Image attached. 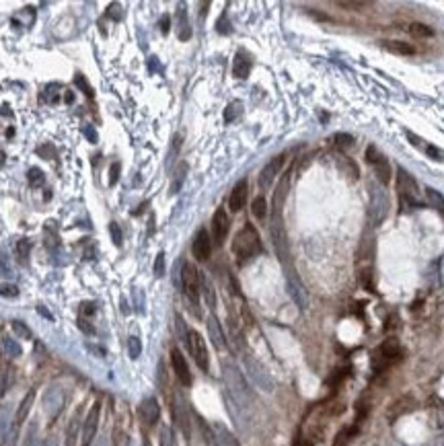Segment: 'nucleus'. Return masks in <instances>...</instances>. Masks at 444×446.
Returning <instances> with one entry per match:
<instances>
[{"instance_id": "nucleus-1", "label": "nucleus", "mask_w": 444, "mask_h": 446, "mask_svg": "<svg viewBox=\"0 0 444 446\" xmlns=\"http://www.w3.org/2000/svg\"><path fill=\"white\" fill-rule=\"evenodd\" d=\"M233 253L241 265L251 261L255 255L261 253V239H259V233L255 231L253 225H245L237 233V237L233 241Z\"/></svg>"}, {"instance_id": "nucleus-2", "label": "nucleus", "mask_w": 444, "mask_h": 446, "mask_svg": "<svg viewBox=\"0 0 444 446\" xmlns=\"http://www.w3.org/2000/svg\"><path fill=\"white\" fill-rule=\"evenodd\" d=\"M181 284H183V292H185L187 300H189L193 306H197L199 294H202V278H199V272L195 270L193 263H185V265H183Z\"/></svg>"}, {"instance_id": "nucleus-3", "label": "nucleus", "mask_w": 444, "mask_h": 446, "mask_svg": "<svg viewBox=\"0 0 444 446\" xmlns=\"http://www.w3.org/2000/svg\"><path fill=\"white\" fill-rule=\"evenodd\" d=\"M185 342H187V348H189V354L193 356V360H195V364L202 368L204 372L210 368V356H208V348H206V340L199 336V331H195V329H189L187 331V338H185Z\"/></svg>"}, {"instance_id": "nucleus-4", "label": "nucleus", "mask_w": 444, "mask_h": 446, "mask_svg": "<svg viewBox=\"0 0 444 446\" xmlns=\"http://www.w3.org/2000/svg\"><path fill=\"white\" fill-rule=\"evenodd\" d=\"M397 189H399V193H401L403 202H407L411 206H421L417 181L405 169H397Z\"/></svg>"}, {"instance_id": "nucleus-5", "label": "nucleus", "mask_w": 444, "mask_h": 446, "mask_svg": "<svg viewBox=\"0 0 444 446\" xmlns=\"http://www.w3.org/2000/svg\"><path fill=\"white\" fill-rule=\"evenodd\" d=\"M401 356H403V352H401V348H399V344L395 340H387L379 350L374 352V368L385 370V368L397 364L399 360H401Z\"/></svg>"}, {"instance_id": "nucleus-6", "label": "nucleus", "mask_w": 444, "mask_h": 446, "mask_svg": "<svg viewBox=\"0 0 444 446\" xmlns=\"http://www.w3.org/2000/svg\"><path fill=\"white\" fill-rule=\"evenodd\" d=\"M229 231H231V218H229L225 208H218L214 212V216H212V237H214L216 245L225 243Z\"/></svg>"}, {"instance_id": "nucleus-7", "label": "nucleus", "mask_w": 444, "mask_h": 446, "mask_svg": "<svg viewBox=\"0 0 444 446\" xmlns=\"http://www.w3.org/2000/svg\"><path fill=\"white\" fill-rule=\"evenodd\" d=\"M99 413H101L99 403H95L91 407V411L86 413L84 426H82V446H91L93 444V440L97 436V428H99Z\"/></svg>"}, {"instance_id": "nucleus-8", "label": "nucleus", "mask_w": 444, "mask_h": 446, "mask_svg": "<svg viewBox=\"0 0 444 446\" xmlns=\"http://www.w3.org/2000/svg\"><path fill=\"white\" fill-rule=\"evenodd\" d=\"M284 163H286V157H284V154H278V157H274L268 165L261 169V173H259V185H261L263 189H268V187L272 185V181L276 179V175L282 171Z\"/></svg>"}, {"instance_id": "nucleus-9", "label": "nucleus", "mask_w": 444, "mask_h": 446, "mask_svg": "<svg viewBox=\"0 0 444 446\" xmlns=\"http://www.w3.org/2000/svg\"><path fill=\"white\" fill-rule=\"evenodd\" d=\"M171 364H173V370H175V376L183 387H189L191 385V372H189V366L183 358V354L179 350H173L171 352Z\"/></svg>"}, {"instance_id": "nucleus-10", "label": "nucleus", "mask_w": 444, "mask_h": 446, "mask_svg": "<svg viewBox=\"0 0 444 446\" xmlns=\"http://www.w3.org/2000/svg\"><path fill=\"white\" fill-rule=\"evenodd\" d=\"M191 251H193V257L197 261H206L212 253V241H210V235L208 231H197L195 239H193V245H191Z\"/></svg>"}, {"instance_id": "nucleus-11", "label": "nucleus", "mask_w": 444, "mask_h": 446, "mask_svg": "<svg viewBox=\"0 0 444 446\" xmlns=\"http://www.w3.org/2000/svg\"><path fill=\"white\" fill-rule=\"evenodd\" d=\"M140 417L144 423H148V426H152V423H157L159 417H161V407L157 403V399L154 397H148L144 399L140 403Z\"/></svg>"}, {"instance_id": "nucleus-12", "label": "nucleus", "mask_w": 444, "mask_h": 446, "mask_svg": "<svg viewBox=\"0 0 444 446\" xmlns=\"http://www.w3.org/2000/svg\"><path fill=\"white\" fill-rule=\"evenodd\" d=\"M43 407L50 411L52 417H56V415L62 411V407H64V391L58 389V387L50 389L48 395L43 397Z\"/></svg>"}, {"instance_id": "nucleus-13", "label": "nucleus", "mask_w": 444, "mask_h": 446, "mask_svg": "<svg viewBox=\"0 0 444 446\" xmlns=\"http://www.w3.org/2000/svg\"><path fill=\"white\" fill-rule=\"evenodd\" d=\"M245 202H247V181L243 179V181H239V183L233 187V191H231L229 208H231L233 212H239V210L245 208Z\"/></svg>"}, {"instance_id": "nucleus-14", "label": "nucleus", "mask_w": 444, "mask_h": 446, "mask_svg": "<svg viewBox=\"0 0 444 446\" xmlns=\"http://www.w3.org/2000/svg\"><path fill=\"white\" fill-rule=\"evenodd\" d=\"M368 214H370V218L374 222H381L385 218V214H387V197H385L383 191L379 193V189H372V202H370V212Z\"/></svg>"}, {"instance_id": "nucleus-15", "label": "nucleus", "mask_w": 444, "mask_h": 446, "mask_svg": "<svg viewBox=\"0 0 444 446\" xmlns=\"http://www.w3.org/2000/svg\"><path fill=\"white\" fill-rule=\"evenodd\" d=\"M251 72V60L245 52H239L235 56V62H233V74L237 78H247Z\"/></svg>"}, {"instance_id": "nucleus-16", "label": "nucleus", "mask_w": 444, "mask_h": 446, "mask_svg": "<svg viewBox=\"0 0 444 446\" xmlns=\"http://www.w3.org/2000/svg\"><path fill=\"white\" fill-rule=\"evenodd\" d=\"M33 401H35V391H29V393L23 397V401H21L19 409H17V415H15V426H17V428L27 419V415H29V411H31V407H33Z\"/></svg>"}, {"instance_id": "nucleus-17", "label": "nucleus", "mask_w": 444, "mask_h": 446, "mask_svg": "<svg viewBox=\"0 0 444 446\" xmlns=\"http://www.w3.org/2000/svg\"><path fill=\"white\" fill-rule=\"evenodd\" d=\"M208 333H210V340H212V344L218 348V350H222L225 348V333H222V329H220V323H218V319L212 315L210 319H208Z\"/></svg>"}, {"instance_id": "nucleus-18", "label": "nucleus", "mask_w": 444, "mask_h": 446, "mask_svg": "<svg viewBox=\"0 0 444 446\" xmlns=\"http://www.w3.org/2000/svg\"><path fill=\"white\" fill-rule=\"evenodd\" d=\"M411 409H413V401H411L409 397H403V399L395 401V403L391 405V409H389V419H395V417L403 415V413H407V411H411Z\"/></svg>"}, {"instance_id": "nucleus-19", "label": "nucleus", "mask_w": 444, "mask_h": 446, "mask_svg": "<svg viewBox=\"0 0 444 446\" xmlns=\"http://www.w3.org/2000/svg\"><path fill=\"white\" fill-rule=\"evenodd\" d=\"M383 46L393 54H401V56H413L415 54V48L409 46V43H405V41H383Z\"/></svg>"}, {"instance_id": "nucleus-20", "label": "nucleus", "mask_w": 444, "mask_h": 446, "mask_svg": "<svg viewBox=\"0 0 444 446\" xmlns=\"http://www.w3.org/2000/svg\"><path fill=\"white\" fill-rule=\"evenodd\" d=\"M374 171H376V177H379V181L383 185H387L391 181V165H389V161L385 157H381L379 161L374 163Z\"/></svg>"}, {"instance_id": "nucleus-21", "label": "nucleus", "mask_w": 444, "mask_h": 446, "mask_svg": "<svg viewBox=\"0 0 444 446\" xmlns=\"http://www.w3.org/2000/svg\"><path fill=\"white\" fill-rule=\"evenodd\" d=\"M407 31H409L413 37H417V39H426V37H432V35H434L432 27H428L426 23H411V25H407Z\"/></svg>"}, {"instance_id": "nucleus-22", "label": "nucleus", "mask_w": 444, "mask_h": 446, "mask_svg": "<svg viewBox=\"0 0 444 446\" xmlns=\"http://www.w3.org/2000/svg\"><path fill=\"white\" fill-rule=\"evenodd\" d=\"M11 378H13L11 366H9V364H0V399H3L5 393L9 391V387H11Z\"/></svg>"}, {"instance_id": "nucleus-23", "label": "nucleus", "mask_w": 444, "mask_h": 446, "mask_svg": "<svg viewBox=\"0 0 444 446\" xmlns=\"http://www.w3.org/2000/svg\"><path fill=\"white\" fill-rule=\"evenodd\" d=\"M358 432V421L354 423L352 428H344L338 436H336V440H333V446H348V442L352 440V436Z\"/></svg>"}, {"instance_id": "nucleus-24", "label": "nucleus", "mask_w": 444, "mask_h": 446, "mask_svg": "<svg viewBox=\"0 0 444 446\" xmlns=\"http://www.w3.org/2000/svg\"><path fill=\"white\" fill-rule=\"evenodd\" d=\"M426 197H428V202H430L434 208H438V210L444 214V195H442L440 191H436L434 187H426Z\"/></svg>"}, {"instance_id": "nucleus-25", "label": "nucleus", "mask_w": 444, "mask_h": 446, "mask_svg": "<svg viewBox=\"0 0 444 446\" xmlns=\"http://www.w3.org/2000/svg\"><path fill=\"white\" fill-rule=\"evenodd\" d=\"M251 212H253V216L255 218H265V214H268V202H265V197L263 195H259V197H255L253 199V204H251Z\"/></svg>"}, {"instance_id": "nucleus-26", "label": "nucleus", "mask_w": 444, "mask_h": 446, "mask_svg": "<svg viewBox=\"0 0 444 446\" xmlns=\"http://www.w3.org/2000/svg\"><path fill=\"white\" fill-rule=\"evenodd\" d=\"M333 142H336L338 148L348 150V148L354 146V136H352V134H344V132H340V134H336V136H333Z\"/></svg>"}, {"instance_id": "nucleus-27", "label": "nucleus", "mask_w": 444, "mask_h": 446, "mask_svg": "<svg viewBox=\"0 0 444 446\" xmlns=\"http://www.w3.org/2000/svg\"><path fill=\"white\" fill-rule=\"evenodd\" d=\"M27 179H29V185H31V187H39L43 181H46V175H43V171H41V169L31 167V169H29V173H27Z\"/></svg>"}, {"instance_id": "nucleus-28", "label": "nucleus", "mask_w": 444, "mask_h": 446, "mask_svg": "<svg viewBox=\"0 0 444 446\" xmlns=\"http://www.w3.org/2000/svg\"><path fill=\"white\" fill-rule=\"evenodd\" d=\"M3 350H5L7 356H11V358H17V356H21V346H19L15 340H11V338H7V340L3 342Z\"/></svg>"}, {"instance_id": "nucleus-29", "label": "nucleus", "mask_w": 444, "mask_h": 446, "mask_svg": "<svg viewBox=\"0 0 444 446\" xmlns=\"http://www.w3.org/2000/svg\"><path fill=\"white\" fill-rule=\"evenodd\" d=\"M29 251H31V245H29V241H27V239H21V241L17 243V255H19V259L23 261V263L27 261Z\"/></svg>"}, {"instance_id": "nucleus-30", "label": "nucleus", "mask_w": 444, "mask_h": 446, "mask_svg": "<svg viewBox=\"0 0 444 446\" xmlns=\"http://www.w3.org/2000/svg\"><path fill=\"white\" fill-rule=\"evenodd\" d=\"M128 352H130V358H132V360H136L138 356H140L142 344H140L138 338H130V340H128Z\"/></svg>"}, {"instance_id": "nucleus-31", "label": "nucleus", "mask_w": 444, "mask_h": 446, "mask_svg": "<svg viewBox=\"0 0 444 446\" xmlns=\"http://www.w3.org/2000/svg\"><path fill=\"white\" fill-rule=\"evenodd\" d=\"M338 7L342 9H350V11H362L368 7V3H362V0H340Z\"/></svg>"}, {"instance_id": "nucleus-32", "label": "nucleus", "mask_w": 444, "mask_h": 446, "mask_svg": "<svg viewBox=\"0 0 444 446\" xmlns=\"http://www.w3.org/2000/svg\"><path fill=\"white\" fill-rule=\"evenodd\" d=\"M109 235H111V241H114V245L116 247H122V229H120V225L118 222H111L109 225Z\"/></svg>"}, {"instance_id": "nucleus-33", "label": "nucleus", "mask_w": 444, "mask_h": 446, "mask_svg": "<svg viewBox=\"0 0 444 446\" xmlns=\"http://www.w3.org/2000/svg\"><path fill=\"white\" fill-rule=\"evenodd\" d=\"M239 111H241V103L239 101H233V103H229V107H227V111H225V122L227 124H231L237 116H239Z\"/></svg>"}, {"instance_id": "nucleus-34", "label": "nucleus", "mask_w": 444, "mask_h": 446, "mask_svg": "<svg viewBox=\"0 0 444 446\" xmlns=\"http://www.w3.org/2000/svg\"><path fill=\"white\" fill-rule=\"evenodd\" d=\"M0 296L15 298V296H19V288L15 284H0Z\"/></svg>"}, {"instance_id": "nucleus-35", "label": "nucleus", "mask_w": 444, "mask_h": 446, "mask_svg": "<svg viewBox=\"0 0 444 446\" xmlns=\"http://www.w3.org/2000/svg\"><path fill=\"white\" fill-rule=\"evenodd\" d=\"M120 173H122V165L120 163H114L109 169V185H116L120 181Z\"/></svg>"}, {"instance_id": "nucleus-36", "label": "nucleus", "mask_w": 444, "mask_h": 446, "mask_svg": "<svg viewBox=\"0 0 444 446\" xmlns=\"http://www.w3.org/2000/svg\"><path fill=\"white\" fill-rule=\"evenodd\" d=\"M7 432H9V411H7V407H3L0 409V438Z\"/></svg>"}, {"instance_id": "nucleus-37", "label": "nucleus", "mask_w": 444, "mask_h": 446, "mask_svg": "<svg viewBox=\"0 0 444 446\" xmlns=\"http://www.w3.org/2000/svg\"><path fill=\"white\" fill-rule=\"evenodd\" d=\"M58 91H60V86H58V84H50V86L46 88V101H50V103H58V99H60Z\"/></svg>"}, {"instance_id": "nucleus-38", "label": "nucleus", "mask_w": 444, "mask_h": 446, "mask_svg": "<svg viewBox=\"0 0 444 446\" xmlns=\"http://www.w3.org/2000/svg\"><path fill=\"white\" fill-rule=\"evenodd\" d=\"M74 82H76V86H80V88H82V93H84L86 97H93V88L88 86V82L84 80V76L76 74V76H74Z\"/></svg>"}, {"instance_id": "nucleus-39", "label": "nucleus", "mask_w": 444, "mask_h": 446, "mask_svg": "<svg viewBox=\"0 0 444 446\" xmlns=\"http://www.w3.org/2000/svg\"><path fill=\"white\" fill-rule=\"evenodd\" d=\"M13 329L19 333L21 338H25V340H29V338H31V331H29V329H27L23 323H21V321H13Z\"/></svg>"}, {"instance_id": "nucleus-40", "label": "nucleus", "mask_w": 444, "mask_h": 446, "mask_svg": "<svg viewBox=\"0 0 444 446\" xmlns=\"http://www.w3.org/2000/svg\"><path fill=\"white\" fill-rule=\"evenodd\" d=\"M76 421H78V415H74L72 421H70V428H68V446H74V442H76Z\"/></svg>"}, {"instance_id": "nucleus-41", "label": "nucleus", "mask_w": 444, "mask_h": 446, "mask_svg": "<svg viewBox=\"0 0 444 446\" xmlns=\"http://www.w3.org/2000/svg\"><path fill=\"white\" fill-rule=\"evenodd\" d=\"M163 272H165V253L161 251V253L157 255V261H154V274L163 276Z\"/></svg>"}, {"instance_id": "nucleus-42", "label": "nucleus", "mask_w": 444, "mask_h": 446, "mask_svg": "<svg viewBox=\"0 0 444 446\" xmlns=\"http://www.w3.org/2000/svg\"><path fill=\"white\" fill-rule=\"evenodd\" d=\"M161 446H173V436H171V430L167 426L161 428Z\"/></svg>"}, {"instance_id": "nucleus-43", "label": "nucleus", "mask_w": 444, "mask_h": 446, "mask_svg": "<svg viewBox=\"0 0 444 446\" xmlns=\"http://www.w3.org/2000/svg\"><path fill=\"white\" fill-rule=\"evenodd\" d=\"M95 310H97V304H95V302H82V304H80V313H82L84 317L95 315Z\"/></svg>"}, {"instance_id": "nucleus-44", "label": "nucleus", "mask_w": 444, "mask_h": 446, "mask_svg": "<svg viewBox=\"0 0 444 446\" xmlns=\"http://www.w3.org/2000/svg\"><path fill=\"white\" fill-rule=\"evenodd\" d=\"M381 157H383V154H381V152H376L374 146H368V150H366V161H368L370 165H374Z\"/></svg>"}, {"instance_id": "nucleus-45", "label": "nucleus", "mask_w": 444, "mask_h": 446, "mask_svg": "<svg viewBox=\"0 0 444 446\" xmlns=\"http://www.w3.org/2000/svg\"><path fill=\"white\" fill-rule=\"evenodd\" d=\"M426 152H428V154H430V157H432V159H434V161H444V152H442V150H440V148H436V146H432V144H430V146H428V148H426Z\"/></svg>"}, {"instance_id": "nucleus-46", "label": "nucleus", "mask_w": 444, "mask_h": 446, "mask_svg": "<svg viewBox=\"0 0 444 446\" xmlns=\"http://www.w3.org/2000/svg\"><path fill=\"white\" fill-rule=\"evenodd\" d=\"M159 25H161V33H163V35H167V33H169V29H171V27H169V25H171V19H169V15H163V19H161V23H159Z\"/></svg>"}, {"instance_id": "nucleus-47", "label": "nucleus", "mask_w": 444, "mask_h": 446, "mask_svg": "<svg viewBox=\"0 0 444 446\" xmlns=\"http://www.w3.org/2000/svg\"><path fill=\"white\" fill-rule=\"evenodd\" d=\"M107 11H109L107 15H109V17L114 15V19H120V17H122V15H120V5H116V3H114V5H109V9H107Z\"/></svg>"}, {"instance_id": "nucleus-48", "label": "nucleus", "mask_w": 444, "mask_h": 446, "mask_svg": "<svg viewBox=\"0 0 444 446\" xmlns=\"http://www.w3.org/2000/svg\"><path fill=\"white\" fill-rule=\"evenodd\" d=\"M84 136L91 140V142H97V132L93 128H84Z\"/></svg>"}, {"instance_id": "nucleus-49", "label": "nucleus", "mask_w": 444, "mask_h": 446, "mask_svg": "<svg viewBox=\"0 0 444 446\" xmlns=\"http://www.w3.org/2000/svg\"><path fill=\"white\" fill-rule=\"evenodd\" d=\"M78 327H80L84 333H93V331H95L91 325H88V321H84V319H78Z\"/></svg>"}, {"instance_id": "nucleus-50", "label": "nucleus", "mask_w": 444, "mask_h": 446, "mask_svg": "<svg viewBox=\"0 0 444 446\" xmlns=\"http://www.w3.org/2000/svg\"><path fill=\"white\" fill-rule=\"evenodd\" d=\"M64 101L70 105V103L74 101V93H72V91H66V93H64Z\"/></svg>"}, {"instance_id": "nucleus-51", "label": "nucleus", "mask_w": 444, "mask_h": 446, "mask_svg": "<svg viewBox=\"0 0 444 446\" xmlns=\"http://www.w3.org/2000/svg\"><path fill=\"white\" fill-rule=\"evenodd\" d=\"M37 310H39V315H41V317H46V319H52V315H50V310H48V308H43V306H39Z\"/></svg>"}, {"instance_id": "nucleus-52", "label": "nucleus", "mask_w": 444, "mask_h": 446, "mask_svg": "<svg viewBox=\"0 0 444 446\" xmlns=\"http://www.w3.org/2000/svg\"><path fill=\"white\" fill-rule=\"evenodd\" d=\"M296 446H310V442H306V440H302V442H298Z\"/></svg>"}, {"instance_id": "nucleus-53", "label": "nucleus", "mask_w": 444, "mask_h": 446, "mask_svg": "<svg viewBox=\"0 0 444 446\" xmlns=\"http://www.w3.org/2000/svg\"><path fill=\"white\" fill-rule=\"evenodd\" d=\"M3 163H5V154H3V152H0V165H3Z\"/></svg>"}, {"instance_id": "nucleus-54", "label": "nucleus", "mask_w": 444, "mask_h": 446, "mask_svg": "<svg viewBox=\"0 0 444 446\" xmlns=\"http://www.w3.org/2000/svg\"><path fill=\"white\" fill-rule=\"evenodd\" d=\"M97 446H107V444H105V440H99V442H97Z\"/></svg>"}, {"instance_id": "nucleus-55", "label": "nucleus", "mask_w": 444, "mask_h": 446, "mask_svg": "<svg viewBox=\"0 0 444 446\" xmlns=\"http://www.w3.org/2000/svg\"><path fill=\"white\" fill-rule=\"evenodd\" d=\"M31 446H39V444H31Z\"/></svg>"}]
</instances>
